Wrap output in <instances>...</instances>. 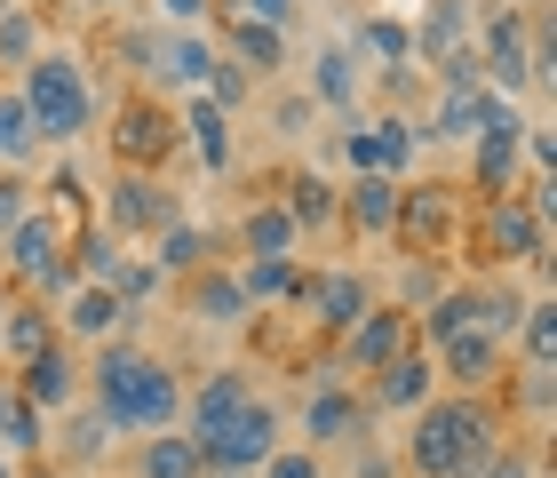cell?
Segmentation results:
<instances>
[{"label": "cell", "mask_w": 557, "mask_h": 478, "mask_svg": "<svg viewBox=\"0 0 557 478\" xmlns=\"http://www.w3.org/2000/svg\"><path fill=\"white\" fill-rule=\"evenodd\" d=\"M81 383H88V407L104 415L120 439L175 431V422H184V383H175V367L160 359V351L128 343V335L96 343V359L81 367Z\"/></svg>", "instance_id": "cell-1"}, {"label": "cell", "mask_w": 557, "mask_h": 478, "mask_svg": "<svg viewBox=\"0 0 557 478\" xmlns=\"http://www.w3.org/2000/svg\"><path fill=\"white\" fill-rule=\"evenodd\" d=\"M494 446H502V407L486 391H446V399H422L414 407L407 470L414 478H470Z\"/></svg>", "instance_id": "cell-2"}, {"label": "cell", "mask_w": 557, "mask_h": 478, "mask_svg": "<svg viewBox=\"0 0 557 478\" xmlns=\"http://www.w3.org/2000/svg\"><path fill=\"white\" fill-rule=\"evenodd\" d=\"M16 105L33 112V128L40 144H81L96 128V81H88V64L72 57V48H40L33 64L16 72Z\"/></svg>", "instance_id": "cell-3"}, {"label": "cell", "mask_w": 557, "mask_h": 478, "mask_svg": "<svg viewBox=\"0 0 557 478\" xmlns=\"http://www.w3.org/2000/svg\"><path fill=\"white\" fill-rule=\"evenodd\" d=\"M470 48H478V81L494 96L525 88V72H534V24L518 16V0H494V9L470 24Z\"/></svg>", "instance_id": "cell-4"}, {"label": "cell", "mask_w": 557, "mask_h": 478, "mask_svg": "<svg viewBox=\"0 0 557 478\" xmlns=\"http://www.w3.org/2000/svg\"><path fill=\"white\" fill-rule=\"evenodd\" d=\"M454 232H462V199H454L446 184H430V175H407V184H398L391 240H407L414 256H438V247H454Z\"/></svg>", "instance_id": "cell-5"}, {"label": "cell", "mask_w": 557, "mask_h": 478, "mask_svg": "<svg viewBox=\"0 0 557 478\" xmlns=\"http://www.w3.org/2000/svg\"><path fill=\"white\" fill-rule=\"evenodd\" d=\"M343 160L350 175H414V120L407 112H374V120H350L343 128Z\"/></svg>", "instance_id": "cell-6"}, {"label": "cell", "mask_w": 557, "mask_h": 478, "mask_svg": "<svg viewBox=\"0 0 557 478\" xmlns=\"http://www.w3.org/2000/svg\"><path fill=\"white\" fill-rule=\"evenodd\" d=\"M175 144H184V128H175V112L160 105V96H128V105L112 112V160L120 168H160Z\"/></svg>", "instance_id": "cell-7"}, {"label": "cell", "mask_w": 557, "mask_h": 478, "mask_svg": "<svg viewBox=\"0 0 557 478\" xmlns=\"http://www.w3.org/2000/svg\"><path fill=\"white\" fill-rule=\"evenodd\" d=\"M271 446H278V407H271V399H247L223 431L199 439V463H208V470H263Z\"/></svg>", "instance_id": "cell-8"}, {"label": "cell", "mask_w": 557, "mask_h": 478, "mask_svg": "<svg viewBox=\"0 0 557 478\" xmlns=\"http://www.w3.org/2000/svg\"><path fill=\"white\" fill-rule=\"evenodd\" d=\"M287 304H295V311H311L319 335H343V327L374 304V280H367V271H350V263H335V271H302Z\"/></svg>", "instance_id": "cell-9"}, {"label": "cell", "mask_w": 557, "mask_h": 478, "mask_svg": "<svg viewBox=\"0 0 557 478\" xmlns=\"http://www.w3.org/2000/svg\"><path fill=\"white\" fill-rule=\"evenodd\" d=\"M335 343H343L335 367H367L374 375V367H391L398 351H414V319H407V304H367Z\"/></svg>", "instance_id": "cell-10"}, {"label": "cell", "mask_w": 557, "mask_h": 478, "mask_svg": "<svg viewBox=\"0 0 557 478\" xmlns=\"http://www.w3.org/2000/svg\"><path fill=\"white\" fill-rule=\"evenodd\" d=\"M478 240H486L494 263H534V271H549V223H534V208H525L518 192H502L494 208H486Z\"/></svg>", "instance_id": "cell-11"}, {"label": "cell", "mask_w": 557, "mask_h": 478, "mask_svg": "<svg viewBox=\"0 0 557 478\" xmlns=\"http://www.w3.org/2000/svg\"><path fill=\"white\" fill-rule=\"evenodd\" d=\"M302 96H311L319 112H335L343 128H350V120H367L359 112L367 105V64L350 57V40H319L311 48V88H302Z\"/></svg>", "instance_id": "cell-12"}, {"label": "cell", "mask_w": 557, "mask_h": 478, "mask_svg": "<svg viewBox=\"0 0 557 478\" xmlns=\"http://www.w3.org/2000/svg\"><path fill=\"white\" fill-rule=\"evenodd\" d=\"M367 431V391H350L343 375H319L311 391H302V439L311 446H350Z\"/></svg>", "instance_id": "cell-13"}, {"label": "cell", "mask_w": 557, "mask_h": 478, "mask_svg": "<svg viewBox=\"0 0 557 478\" xmlns=\"http://www.w3.org/2000/svg\"><path fill=\"white\" fill-rule=\"evenodd\" d=\"M168 216H175V199L151 184L144 168H120L112 184H104V232L112 240H144V232H160Z\"/></svg>", "instance_id": "cell-14"}, {"label": "cell", "mask_w": 557, "mask_h": 478, "mask_svg": "<svg viewBox=\"0 0 557 478\" xmlns=\"http://www.w3.org/2000/svg\"><path fill=\"white\" fill-rule=\"evenodd\" d=\"M510 351H502L494 335H478V327H462V335H446L438 351H430V367H438V383L446 391H494V383H510Z\"/></svg>", "instance_id": "cell-15"}, {"label": "cell", "mask_w": 557, "mask_h": 478, "mask_svg": "<svg viewBox=\"0 0 557 478\" xmlns=\"http://www.w3.org/2000/svg\"><path fill=\"white\" fill-rule=\"evenodd\" d=\"M208 64H215V40H208V33H175V24H160L144 81L168 88V96H199V88H208Z\"/></svg>", "instance_id": "cell-16"}, {"label": "cell", "mask_w": 557, "mask_h": 478, "mask_svg": "<svg viewBox=\"0 0 557 478\" xmlns=\"http://www.w3.org/2000/svg\"><path fill=\"white\" fill-rule=\"evenodd\" d=\"M518 168H525V112H510V120H494V128L470 136V184L486 192V199L510 192Z\"/></svg>", "instance_id": "cell-17"}, {"label": "cell", "mask_w": 557, "mask_h": 478, "mask_svg": "<svg viewBox=\"0 0 557 478\" xmlns=\"http://www.w3.org/2000/svg\"><path fill=\"white\" fill-rule=\"evenodd\" d=\"M64 247H72V223H64L57 208H33V216H24V223H16L9 240H0V263H9L16 280L33 287L40 271H48V263H64Z\"/></svg>", "instance_id": "cell-18"}, {"label": "cell", "mask_w": 557, "mask_h": 478, "mask_svg": "<svg viewBox=\"0 0 557 478\" xmlns=\"http://www.w3.org/2000/svg\"><path fill=\"white\" fill-rule=\"evenodd\" d=\"M422 399H438V367H430V351H398L391 367H374V391H367V415H414Z\"/></svg>", "instance_id": "cell-19"}, {"label": "cell", "mask_w": 557, "mask_h": 478, "mask_svg": "<svg viewBox=\"0 0 557 478\" xmlns=\"http://www.w3.org/2000/svg\"><path fill=\"white\" fill-rule=\"evenodd\" d=\"M247 399H263L256 383H247V367H215L208 383H191V391H184V431H191V439L223 431V422H232Z\"/></svg>", "instance_id": "cell-20"}, {"label": "cell", "mask_w": 557, "mask_h": 478, "mask_svg": "<svg viewBox=\"0 0 557 478\" xmlns=\"http://www.w3.org/2000/svg\"><path fill=\"white\" fill-rule=\"evenodd\" d=\"M16 391L33 399L40 415H64V407H72V399H81L88 383H81V359H72L64 343H48V351H33V359L16 367Z\"/></svg>", "instance_id": "cell-21"}, {"label": "cell", "mask_w": 557, "mask_h": 478, "mask_svg": "<svg viewBox=\"0 0 557 478\" xmlns=\"http://www.w3.org/2000/svg\"><path fill=\"white\" fill-rule=\"evenodd\" d=\"M128 319H136V311L120 304L112 287H72V295H64V319H57V335H72V343H112Z\"/></svg>", "instance_id": "cell-22"}, {"label": "cell", "mask_w": 557, "mask_h": 478, "mask_svg": "<svg viewBox=\"0 0 557 478\" xmlns=\"http://www.w3.org/2000/svg\"><path fill=\"white\" fill-rule=\"evenodd\" d=\"M343 223L359 240H391V223H398V175H350V184H343Z\"/></svg>", "instance_id": "cell-23"}, {"label": "cell", "mask_w": 557, "mask_h": 478, "mask_svg": "<svg viewBox=\"0 0 557 478\" xmlns=\"http://www.w3.org/2000/svg\"><path fill=\"white\" fill-rule=\"evenodd\" d=\"M175 128L191 136V152H199V175H232V112H215L208 96H184Z\"/></svg>", "instance_id": "cell-24"}, {"label": "cell", "mask_w": 557, "mask_h": 478, "mask_svg": "<svg viewBox=\"0 0 557 478\" xmlns=\"http://www.w3.org/2000/svg\"><path fill=\"white\" fill-rule=\"evenodd\" d=\"M278 208L295 216V232H326V223H343V192H335V175L287 168V184H278Z\"/></svg>", "instance_id": "cell-25"}, {"label": "cell", "mask_w": 557, "mask_h": 478, "mask_svg": "<svg viewBox=\"0 0 557 478\" xmlns=\"http://www.w3.org/2000/svg\"><path fill=\"white\" fill-rule=\"evenodd\" d=\"M470 24H478L470 0H430L422 24H407L414 33V64H438V57H454V48H470Z\"/></svg>", "instance_id": "cell-26"}, {"label": "cell", "mask_w": 557, "mask_h": 478, "mask_svg": "<svg viewBox=\"0 0 557 478\" xmlns=\"http://www.w3.org/2000/svg\"><path fill=\"white\" fill-rule=\"evenodd\" d=\"M223 57L247 64L256 81H278V72H287V33H278V24H256V16H232V33H223Z\"/></svg>", "instance_id": "cell-27"}, {"label": "cell", "mask_w": 557, "mask_h": 478, "mask_svg": "<svg viewBox=\"0 0 557 478\" xmlns=\"http://www.w3.org/2000/svg\"><path fill=\"white\" fill-rule=\"evenodd\" d=\"M136 478H208V463H199V439H191V431H144Z\"/></svg>", "instance_id": "cell-28"}, {"label": "cell", "mask_w": 557, "mask_h": 478, "mask_svg": "<svg viewBox=\"0 0 557 478\" xmlns=\"http://www.w3.org/2000/svg\"><path fill=\"white\" fill-rule=\"evenodd\" d=\"M48 446V415L24 399L16 383H0V455H16V463H33Z\"/></svg>", "instance_id": "cell-29"}, {"label": "cell", "mask_w": 557, "mask_h": 478, "mask_svg": "<svg viewBox=\"0 0 557 478\" xmlns=\"http://www.w3.org/2000/svg\"><path fill=\"white\" fill-rule=\"evenodd\" d=\"M350 57L374 64V72H407V64H414V33H407L398 16H367L359 33H350Z\"/></svg>", "instance_id": "cell-30"}, {"label": "cell", "mask_w": 557, "mask_h": 478, "mask_svg": "<svg viewBox=\"0 0 557 478\" xmlns=\"http://www.w3.org/2000/svg\"><path fill=\"white\" fill-rule=\"evenodd\" d=\"M184 311H191L199 327H239V319H247V295H239V280H232V271H191Z\"/></svg>", "instance_id": "cell-31"}, {"label": "cell", "mask_w": 557, "mask_h": 478, "mask_svg": "<svg viewBox=\"0 0 557 478\" xmlns=\"http://www.w3.org/2000/svg\"><path fill=\"white\" fill-rule=\"evenodd\" d=\"M72 271H81V287H112V271H120V256H128V240H112L104 223H72Z\"/></svg>", "instance_id": "cell-32"}, {"label": "cell", "mask_w": 557, "mask_h": 478, "mask_svg": "<svg viewBox=\"0 0 557 478\" xmlns=\"http://www.w3.org/2000/svg\"><path fill=\"white\" fill-rule=\"evenodd\" d=\"M151 263H160V280H191V271H208V232H199L191 216H168Z\"/></svg>", "instance_id": "cell-33"}, {"label": "cell", "mask_w": 557, "mask_h": 478, "mask_svg": "<svg viewBox=\"0 0 557 478\" xmlns=\"http://www.w3.org/2000/svg\"><path fill=\"white\" fill-rule=\"evenodd\" d=\"M232 280H239V295H247V311H263V304H287V295H295L302 263H295V256H247Z\"/></svg>", "instance_id": "cell-34"}, {"label": "cell", "mask_w": 557, "mask_h": 478, "mask_svg": "<svg viewBox=\"0 0 557 478\" xmlns=\"http://www.w3.org/2000/svg\"><path fill=\"white\" fill-rule=\"evenodd\" d=\"M48 343H57V311H48V304H9V311H0V351H9V367H24Z\"/></svg>", "instance_id": "cell-35"}, {"label": "cell", "mask_w": 557, "mask_h": 478, "mask_svg": "<svg viewBox=\"0 0 557 478\" xmlns=\"http://www.w3.org/2000/svg\"><path fill=\"white\" fill-rule=\"evenodd\" d=\"M40 48H48V16L40 9H24V0H16V9H0V72H9V81L40 57Z\"/></svg>", "instance_id": "cell-36"}, {"label": "cell", "mask_w": 557, "mask_h": 478, "mask_svg": "<svg viewBox=\"0 0 557 478\" xmlns=\"http://www.w3.org/2000/svg\"><path fill=\"white\" fill-rule=\"evenodd\" d=\"M239 240H247V256H295V216L278 208V199H256V208L239 216Z\"/></svg>", "instance_id": "cell-37"}, {"label": "cell", "mask_w": 557, "mask_h": 478, "mask_svg": "<svg viewBox=\"0 0 557 478\" xmlns=\"http://www.w3.org/2000/svg\"><path fill=\"white\" fill-rule=\"evenodd\" d=\"M24 160H40V128L16 105V88H0V168H24Z\"/></svg>", "instance_id": "cell-38"}, {"label": "cell", "mask_w": 557, "mask_h": 478, "mask_svg": "<svg viewBox=\"0 0 557 478\" xmlns=\"http://www.w3.org/2000/svg\"><path fill=\"white\" fill-rule=\"evenodd\" d=\"M518 319H525V295H518V287H478V311H470V327H478V335H494L502 351H510Z\"/></svg>", "instance_id": "cell-39"}, {"label": "cell", "mask_w": 557, "mask_h": 478, "mask_svg": "<svg viewBox=\"0 0 557 478\" xmlns=\"http://www.w3.org/2000/svg\"><path fill=\"white\" fill-rule=\"evenodd\" d=\"M199 96H208L215 112H247V96H256V72H247V64H232V57L215 48V64H208V88H199Z\"/></svg>", "instance_id": "cell-40"}, {"label": "cell", "mask_w": 557, "mask_h": 478, "mask_svg": "<svg viewBox=\"0 0 557 478\" xmlns=\"http://www.w3.org/2000/svg\"><path fill=\"white\" fill-rule=\"evenodd\" d=\"M104 439H112V422H104V415L88 407V415H72V422H64L57 455H64V463H96V455H104Z\"/></svg>", "instance_id": "cell-41"}, {"label": "cell", "mask_w": 557, "mask_h": 478, "mask_svg": "<svg viewBox=\"0 0 557 478\" xmlns=\"http://www.w3.org/2000/svg\"><path fill=\"white\" fill-rule=\"evenodd\" d=\"M112 295H120L128 311H144L151 295H160V263H151V256H120V271H112Z\"/></svg>", "instance_id": "cell-42"}, {"label": "cell", "mask_w": 557, "mask_h": 478, "mask_svg": "<svg viewBox=\"0 0 557 478\" xmlns=\"http://www.w3.org/2000/svg\"><path fill=\"white\" fill-rule=\"evenodd\" d=\"M256 478H326V470H319V446H287V439H278L271 463H263Z\"/></svg>", "instance_id": "cell-43"}, {"label": "cell", "mask_w": 557, "mask_h": 478, "mask_svg": "<svg viewBox=\"0 0 557 478\" xmlns=\"http://www.w3.org/2000/svg\"><path fill=\"white\" fill-rule=\"evenodd\" d=\"M470 478H542V463H534V455H525V446H510V439H502V446H494V455H486V463H478Z\"/></svg>", "instance_id": "cell-44"}, {"label": "cell", "mask_w": 557, "mask_h": 478, "mask_svg": "<svg viewBox=\"0 0 557 478\" xmlns=\"http://www.w3.org/2000/svg\"><path fill=\"white\" fill-rule=\"evenodd\" d=\"M33 208H40V199H33V184H24V175H0V240H9V232H16V223L33 216Z\"/></svg>", "instance_id": "cell-45"}, {"label": "cell", "mask_w": 557, "mask_h": 478, "mask_svg": "<svg viewBox=\"0 0 557 478\" xmlns=\"http://www.w3.org/2000/svg\"><path fill=\"white\" fill-rule=\"evenodd\" d=\"M271 128H278V136H311V128H319V105H311V96H278V105H271Z\"/></svg>", "instance_id": "cell-46"}, {"label": "cell", "mask_w": 557, "mask_h": 478, "mask_svg": "<svg viewBox=\"0 0 557 478\" xmlns=\"http://www.w3.org/2000/svg\"><path fill=\"white\" fill-rule=\"evenodd\" d=\"M160 9V24H175V33H199V24L215 16V0H151Z\"/></svg>", "instance_id": "cell-47"}, {"label": "cell", "mask_w": 557, "mask_h": 478, "mask_svg": "<svg viewBox=\"0 0 557 478\" xmlns=\"http://www.w3.org/2000/svg\"><path fill=\"white\" fill-rule=\"evenodd\" d=\"M549 391H557V367H518V399L534 415H549Z\"/></svg>", "instance_id": "cell-48"}, {"label": "cell", "mask_w": 557, "mask_h": 478, "mask_svg": "<svg viewBox=\"0 0 557 478\" xmlns=\"http://www.w3.org/2000/svg\"><path fill=\"white\" fill-rule=\"evenodd\" d=\"M525 168H534V175H557V136L542 128V120H525Z\"/></svg>", "instance_id": "cell-49"}, {"label": "cell", "mask_w": 557, "mask_h": 478, "mask_svg": "<svg viewBox=\"0 0 557 478\" xmlns=\"http://www.w3.org/2000/svg\"><path fill=\"white\" fill-rule=\"evenodd\" d=\"M295 9H302V0H232V16H256V24H278V33H287V24H295Z\"/></svg>", "instance_id": "cell-50"}, {"label": "cell", "mask_w": 557, "mask_h": 478, "mask_svg": "<svg viewBox=\"0 0 557 478\" xmlns=\"http://www.w3.org/2000/svg\"><path fill=\"white\" fill-rule=\"evenodd\" d=\"M525 208H534V223H557V175H534V192H525Z\"/></svg>", "instance_id": "cell-51"}, {"label": "cell", "mask_w": 557, "mask_h": 478, "mask_svg": "<svg viewBox=\"0 0 557 478\" xmlns=\"http://www.w3.org/2000/svg\"><path fill=\"white\" fill-rule=\"evenodd\" d=\"M350 478H391V463H383V455H359V470H350Z\"/></svg>", "instance_id": "cell-52"}, {"label": "cell", "mask_w": 557, "mask_h": 478, "mask_svg": "<svg viewBox=\"0 0 557 478\" xmlns=\"http://www.w3.org/2000/svg\"><path fill=\"white\" fill-rule=\"evenodd\" d=\"M0 478H24V463H16V455H0Z\"/></svg>", "instance_id": "cell-53"}, {"label": "cell", "mask_w": 557, "mask_h": 478, "mask_svg": "<svg viewBox=\"0 0 557 478\" xmlns=\"http://www.w3.org/2000/svg\"><path fill=\"white\" fill-rule=\"evenodd\" d=\"M208 478H256V470H208Z\"/></svg>", "instance_id": "cell-54"}, {"label": "cell", "mask_w": 557, "mask_h": 478, "mask_svg": "<svg viewBox=\"0 0 557 478\" xmlns=\"http://www.w3.org/2000/svg\"><path fill=\"white\" fill-rule=\"evenodd\" d=\"M96 9H128V0H96Z\"/></svg>", "instance_id": "cell-55"}, {"label": "cell", "mask_w": 557, "mask_h": 478, "mask_svg": "<svg viewBox=\"0 0 557 478\" xmlns=\"http://www.w3.org/2000/svg\"><path fill=\"white\" fill-rule=\"evenodd\" d=\"M40 478H72V470H40Z\"/></svg>", "instance_id": "cell-56"}, {"label": "cell", "mask_w": 557, "mask_h": 478, "mask_svg": "<svg viewBox=\"0 0 557 478\" xmlns=\"http://www.w3.org/2000/svg\"><path fill=\"white\" fill-rule=\"evenodd\" d=\"M0 311H9V295H0Z\"/></svg>", "instance_id": "cell-57"}]
</instances>
